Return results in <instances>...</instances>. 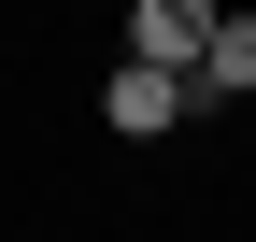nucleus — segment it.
<instances>
[{
  "instance_id": "1",
  "label": "nucleus",
  "mask_w": 256,
  "mask_h": 242,
  "mask_svg": "<svg viewBox=\"0 0 256 242\" xmlns=\"http://www.w3.org/2000/svg\"><path fill=\"white\" fill-rule=\"evenodd\" d=\"M128 57H142V72H185V100H200V57H214V0H142V14H128Z\"/></svg>"
},
{
  "instance_id": "2",
  "label": "nucleus",
  "mask_w": 256,
  "mask_h": 242,
  "mask_svg": "<svg viewBox=\"0 0 256 242\" xmlns=\"http://www.w3.org/2000/svg\"><path fill=\"white\" fill-rule=\"evenodd\" d=\"M100 114H114L128 142H156V128H185V72H142V57H128V72L100 86Z\"/></svg>"
},
{
  "instance_id": "3",
  "label": "nucleus",
  "mask_w": 256,
  "mask_h": 242,
  "mask_svg": "<svg viewBox=\"0 0 256 242\" xmlns=\"http://www.w3.org/2000/svg\"><path fill=\"white\" fill-rule=\"evenodd\" d=\"M256 86V14H214V57H200V100H242Z\"/></svg>"
}]
</instances>
